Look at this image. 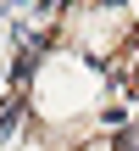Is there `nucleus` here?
Returning <instances> with one entry per match:
<instances>
[]
</instances>
